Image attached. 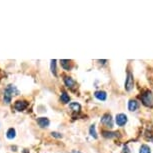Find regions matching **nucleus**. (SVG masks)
Returning <instances> with one entry per match:
<instances>
[{
    "label": "nucleus",
    "mask_w": 153,
    "mask_h": 153,
    "mask_svg": "<svg viewBox=\"0 0 153 153\" xmlns=\"http://www.w3.org/2000/svg\"><path fill=\"white\" fill-rule=\"evenodd\" d=\"M51 134H52V136L56 137V138H61V137H62V135L60 134V133H58V132H52Z\"/></svg>",
    "instance_id": "19"
},
{
    "label": "nucleus",
    "mask_w": 153,
    "mask_h": 153,
    "mask_svg": "<svg viewBox=\"0 0 153 153\" xmlns=\"http://www.w3.org/2000/svg\"><path fill=\"white\" fill-rule=\"evenodd\" d=\"M64 83H65V85L69 88H74L76 85V82L74 81L71 77H65L64 78Z\"/></svg>",
    "instance_id": "10"
},
{
    "label": "nucleus",
    "mask_w": 153,
    "mask_h": 153,
    "mask_svg": "<svg viewBox=\"0 0 153 153\" xmlns=\"http://www.w3.org/2000/svg\"><path fill=\"white\" fill-rule=\"evenodd\" d=\"M141 101L142 103L147 107H152L153 106V95L150 91H146L144 94L141 96Z\"/></svg>",
    "instance_id": "2"
},
{
    "label": "nucleus",
    "mask_w": 153,
    "mask_h": 153,
    "mask_svg": "<svg viewBox=\"0 0 153 153\" xmlns=\"http://www.w3.org/2000/svg\"><path fill=\"white\" fill-rule=\"evenodd\" d=\"M69 108L72 111H74V112H79L80 109H81V105L79 103H77V102H72V103L69 104Z\"/></svg>",
    "instance_id": "11"
},
{
    "label": "nucleus",
    "mask_w": 153,
    "mask_h": 153,
    "mask_svg": "<svg viewBox=\"0 0 153 153\" xmlns=\"http://www.w3.org/2000/svg\"><path fill=\"white\" fill-rule=\"evenodd\" d=\"M139 153H151V149L148 145L143 144L141 145L140 149H139Z\"/></svg>",
    "instance_id": "13"
},
{
    "label": "nucleus",
    "mask_w": 153,
    "mask_h": 153,
    "mask_svg": "<svg viewBox=\"0 0 153 153\" xmlns=\"http://www.w3.org/2000/svg\"><path fill=\"white\" fill-rule=\"evenodd\" d=\"M70 62L69 60H66V59H62L60 60V63H61V66L66 70H69L70 69Z\"/></svg>",
    "instance_id": "14"
},
{
    "label": "nucleus",
    "mask_w": 153,
    "mask_h": 153,
    "mask_svg": "<svg viewBox=\"0 0 153 153\" xmlns=\"http://www.w3.org/2000/svg\"><path fill=\"white\" fill-rule=\"evenodd\" d=\"M27 106H28V103L25 100H18V101L15 102L14 104V108L17 111H23Z\"/></svg>",
    "instance_id": "6"
},
{
    "label": "nucleus",
    "mask_w": 153,
    "mask_h": 153,
    "mask_svg": "<svg viewBox=\"0 0 153 153\" xmlns=\"http://www.w3.org/2000/svg\"><path fill=\"white\" fill-rule=\"evenodd\" d=\"M101 123L102 124L106 125L107 127H113V121H112V117H111L110 114H108V113H106V114H104L103 116H102L101 118Z\"/></svg>",
    "instance_id": "5"
},
{
    "label": "nucleus",
    "mask_w": 153,
    "mask_h": 153,
    "mask_svg": "<svg viewBox=\"0 0 153 153\" xmlns=\"http://www.w3.org/2000/svg\"><path fill=\"white\" fill-rule=\"evenodd\" d=\"M127 116L123 113H119V114L116 115V118H115V121H116V124L118 126H124L127 123Z\"/></svg>",
    "instance_id": "4"
},
{
    "label": "nucleus",
    "mask_w": 153,
    "mask_h": 153,
    "mask_svg": "<svg viewBox=\"0 0 153 153\" xmlns=\"http://www.w3.org/2000/svg\"><path fill=\"white\" fill-rule=\"evenodd\" d=\"M116 134H118V133H114V132H107V131H104V132H103V136H105V137H109V138H111V137L116 136Z\"/></svg>",
    "instance_id": "18"
},
{
    "label": "nucleus",
    "mask_w": 153,
    "mask_h": 153,
    "mask_svg": "<svg viewBox=\"0 0 153 153\" xmlns=\"http://www.w3.org/2000/svg\"><path fill=\"white\" fill-rule=\"evenodd\" d=\"M94 95H95V97L97 98L98 100H101V101H104L105 99H106L107 97V94L105 91H96L95 93H94Z\"/></svg>",
    "instance_id": "9"
},
{
    "label": "nucleus",
    "mask_w": 153,
    "mask_h": 153,
    "mask_svg": "<svg viewBox=\"0 0 153 153\" xmlns=\"http://www.w3.org/2000/svg\"><path fill=\"white\" fill-rule=\"evenodd\" d=\"M61 101L63 102V103H68V102L70 101L69 95H68L66 92H62V94H61Z\"/></svg>",
    "instance_id": "15"
},
{
    "label": "nucleus",
    "mask_w": 153,
    "mask_h": 153,
    "mask_svg": "<svg viewBox=\"0 0 153 153\" xmlns=\"http://www.w3.org/2000/svg\"><path fill=\"white\" fill-rule=\"evenodd\" d=\"M124 152H125V153H128V152H129V151H128V147H127V146L124 147Z\"/></svg>",
    "instance_id": "20"
},
{
    "label": "nucleus",
    "mask_w": 153,
    "mask_h": 153,
    "mask_svg": "<svg viewBox=\"0 0 153 153\" xmlns=\"http://www.w3.org/2000/svg\"><path fill=\"white\" fill-rule=\"evenodd\" d=\"M89 133L93 138H97V133H96V130H95V125H91L90 126V129H89Z\"/></svg>",
    "instance_id": "16"
},
{
    "label": "nucleus",
    "mask_w": 153,
    "mask_h": 153,
    "mask_svg": "<svg viewBox=\"0 0 153 153\" xmlns=\"http://www.w3.org/2000/svg\"><path fill=\"white\" fill-rule=\"evenodd\" d=\"M51 71L54 75H56V60H51Z\"/></svg>",
    "instance_id": "17"
},
{
    "label": "nucleus",
    "mask_w": 153,
    "mask_h": 153,
    "mask_svg": "<svg viewBox=\"0 0 153 153\" xmlns=\"http://www.w3.org/2000/svg\"><path fill=\"white\" fill-rule=\"evenodd\" d=\"M37 123H38V125L40 127L44 128V127L48 126L49 123H50V121H49V119L46 118V117H39V118L37 119Z\"/></svg>",
    "instance_id": "7"
},
{
    "label": "nucleus",
    "mask_w": 153,
    "mask_h": 153,
    "mask_svg": "<svg viewBox=\"0 0 153 153\" xmlns=\"http://www.w3.org/2000/svg\"><path fill=\"white\" fill-rule=\"evenodd\" d=\"M133 85H134V79H133V75L131 72H127V78L125 80V89L127 91H130L133 88Z\"/></svg>",
    "instance_id": "3"
},
{
    "label": "nucleus",
    "mask_w": 153,
    "mask_h": 153,
    "mask_svg": "<svg viewBox=\"0 0 153 153\" xmlns=\"http://www.w3.org/2000/svg\"><path fill=\"white\" fill-rule=\"evenodd\" d=\"M15 136H16V131H15L14 128H9L7 130V133H6V137L8 139H14Z\"/></svg>",
    "instance_id": "12"
},
{
    "label": "nucleus",
    "mask_w": 153,
    "mask_h": 153,
    "mask_svg": "<svg viewBox=\"0 0 153 153\" xmlns=\"http://www.w3.org/2000/svg\"><path fill=\"white\" fill-rule=\"evenodd\" d=\"M137 108H138V102L136 101V100H129L128 102V109L130 111H135L137 110Z\"/></svg>",
    "instance_id": "8"
},
{
    "label": "nucleus",
    "mask_w": 153,
    "mask_h": 153,
    "mask_svg": "<svg viewBox=\"0 0 153 153\" xmlns=\"http://www.w3.org/2000/svg\"><path fill=\"white\" fill-rule=\"evenodd\" d=\"M18 94H19V91L17 90V88L15 87L14 85H12V84H9L4 91V101H5V103H7V104L10 103L13 95H18Z\"/></svg>",
    "instance_id": "1"
}]
</instances>
